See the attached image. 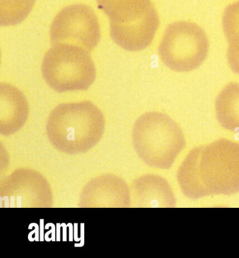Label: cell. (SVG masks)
<instances>
[{
    "label": "cell",
    "instance_id": "9c48e42d",
    "mask_svg": "<svg viewBox=\"0 0 239 258\" xmlns=\"http://www.w3.org/2000/svg\"><path fill=\"white\" fill-rule=\"evenodd\" d=\"M160 25L158 13L154 5L140 19L125 24L110 23V35L122 49L137 52L151 45Z\"/></svg>",
    "mask_w": 239,
    "mask_h": 258
},
{
    "label": "cell",
    "instance_id": "7a4b0ae2",
    "mask_svg": "<svg viewBox=\"0 0 239 258\" xmlns=\"http://www.w3.org/2000/svg\"><path fill=\"white\" fill-rule=\"evenodd\" d=\"M46 136L51 144L69 155L85 153L97 146L105 131V118L90 101L57 105L50 113Z\"/></svg>",
    "mask_w": 239,
    "mask_h": 258
},
{
    "label": "cell",
    "instance_id": "52a82bcc",
    "mask_svg": "<svg viewBox=\"0 0 239 258\" xmlns=\"http://www.w3.org/2000/svg\"><path fill=\"white\" fill-rule=\"evenodd\" d=\"M1 203L4 208H49L54 195L47 179L37 170L19 168L1 182Z\"/></svg>",
    "mask_w": 239,
    "mask_h": 258
},
{
    "label": "cell",
    "instance_id": "5bb4252c",
    "mask_svg": "<svg viewBox=\"0 0 239 258\" xmlns=\"http://www.w3.org/2000/svg\"><path fill=\"white\" fill-rule=\"evenodd\" d=\"M35 0H1L0 24L13 26L23 22L34 7Z\"/></svg>",
    "mask_w": 239,
    "mask_h": 258
},
{
    "label": "cell",
    "instance_id": "6da1fadb",
    "mask_svg": "<svg viewBox=\"0 0 239 258\" xmlns=\"http://www.w3.org/2000/svg\"><path fill=\"white\" fill-rule=\"evenodd\" d=\"M178 184L187 197L239 191V143L219 140L192 149L178 170Z\"/></svg>",
    "mask_w": 239,
    "mask_h": 258
},
{
    "label": "cell",
    "instance_id": "4fadbf2b",
    "mask_svg": "<svg viewBox=\"0 0 239 258\" xmlns=\"http://www.w3.org/2000/svg\"><path fill=\"white\" fill-rule=\"evenodd\" d=\"M216 114L221 126L239 134V83L228 84L216 98Z\"/></svg>",
    "mask_w": 239,
    "mask_h": 258
},
{
    "label": "cell",
    "instance_id": "5b68a950",
    "mask_svg": "<svg viewBox=\"0 0 239 258\" xmlns=\"http://www.w3.org/2000/svg\"><path fill=\"white\" fill-rule=\"evenodd\" d=\"M158 52L163 64L171 70L192 72L207 58L208 38L205 31L193 22H175L166 28Z\"/></svg>",
    "mask_w": 239,
    "mask_h": 258
},
{
    "label": "cell",
    "instance_id": "3957f363",
    "mask_svg": "<svg viewBox=\"0 0 239 258\" xmlns=\"http://www.w3.org/2000/svg\"><path fill=\"white\" fill-rule=\"evenodd\" d=\"M132 142L139 158L148 166L167 170L185 146L182 131L167 114L148 112L133 126Z\"/></svg>",
    "mask_w": 239,
    "mask_h": 258
},
{
    "label": "cell",
    "instance_id": "8992f818",
    "mask_svg": "<svg viewBox=\"0 0 239 258\" xmlns=\"http://www.w3.org/2000/svg\"><path fill=\"white\" fill-rule=\"evenodd\" d=\"M53 46L75 45L91 52L101 39L98 17L90 7L74 4L62 10L51 24Z\"/></svg>",
    "mask_w": 239,
    "mask_h": 258
},
{
    "label": "cell",
    "instance_id": "30bf717a",
    "mask_svg": "<svg viewBox=\"0 0 239 258\" xmlns=\"http://www.w3.org/2000/svg\"><path fill=\"white\" fill-rule=\"evenodd\" d=\"M29 107L23 93L10 84L0 87V134L10 137L20 131L28 118Z\"/></svg>",
    "mask_w": 239,
    "mask_h": 258
},
{
    "label": "cell",
    "instance_id": "ba28073f",
    "mask_svg": "<svg viewBox=\"0 0 239 258\" xmlns=\"http://www.w3.org/2000/svg\"><path fill=\"white\" fill-rule=\"evenodd\" d=\"M131 192L126 182L113 174L90 179L81 190L78 207L81 208H129Z\"/></svg>",
    "mask_w": 239,
    "mask_h": 258
},
{
    "label": "cell",
    "instance_id": "277c9868",
    "mask_svg": "<svg viewBox=\"0 0 239 258\" xmlns=\"http://www.w3.org/2000/svg\"><path fill=\"white\" fill-rule=\"evenodd\" d=\"M41 71L46 84L58 93L87 90L96 79L90 52L75 45H56L50 49Z\"/></svg>",
    "mask_w": 239,
    "mask_h": 258
},
{
    "label": "cell",
    "instance_id": "9a60e30c",
    "mask_svg": "<svg viewBox=\"0 0 239 258\" xmlns=\"http://www.w3.org/2000/svg\"><path fill=\"white\" fill-rule=\"evenodd\" d=\"M222 27L228 42L227 52H239V0L225 9L222 17Z\"/></svg>",
    "mask_w": 239,
    "mask_h": 258
},
{
    "label": "cell",
    "instance_id": "8fae6325",
    "mask_svg": "<svg viewBox=\"0 0 239 258\" xmlns=\"http://www.w3.org/2000/svg\"><path fill=\"white\" fill-rule=\"evenodd\" d=\"M133 204L137 208H173L175 199L169 182L160 176L146 174L133 182Z\"/></svg>",
    "mask_w": 239,
    "mask_h": 258
},
{
    "label": "cell",
    "instance_id": "7c38bea8",
    "mask_svg": "<svg viewBox=\"0 0 239 258\" xmlns=\"http://www.w3.org/2000/svg\"><path fill=\"white\" fill-rule=\"evenodd\" d=\"M98 7L110 23L125 24L141 18L151 6V0H97Z\"/></svg>",
    "mask_w": 239,
    "mask_h": 258
}]
</instances>
